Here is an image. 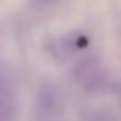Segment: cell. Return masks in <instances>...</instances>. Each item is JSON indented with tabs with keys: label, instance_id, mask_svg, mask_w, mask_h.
<instances>
[{
	"label": "cell",
	"instance_id": "1",
	"mask_svg": "<svg viewBox=\"0 0 121 121\" xmlns=\"http://www.w3.org/2000/svg\"><path fill=\"white\" fill-rule=\"evenodd\" d=\"M73 78L83 88H95L103 80V68L96 56H83L73 66Z\"/></svg>",
	"mask_w": 121,
	"mask_h": 121
},
{
	"label": "cell",
	"instance_id": "2",
	"mask_svg": "<svg viewBox=\"0 0 121 121\" xmlns=\"http://www.w3.org/2000/svg\"><path fill=\"white\" fill-rule=\"evenodd\" d=\"M85 121H121L113 111L108 109H90L85 114Z\"/></svg>",
	"mask_w": 121,
	"mask_h": 121
}]
</instances>
